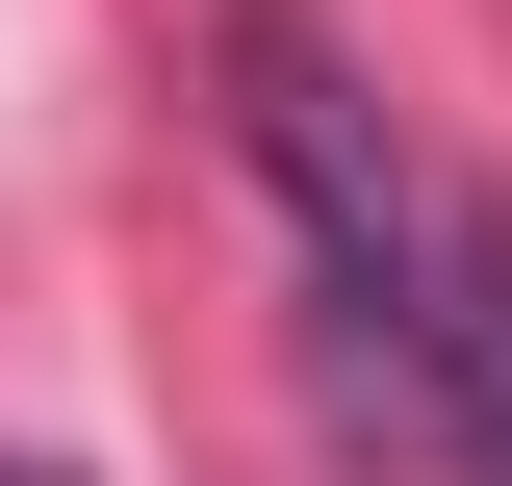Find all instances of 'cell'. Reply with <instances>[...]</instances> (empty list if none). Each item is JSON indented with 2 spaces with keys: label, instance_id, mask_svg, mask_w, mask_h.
Masks as SVG:
<instances>
[]
</instances>
